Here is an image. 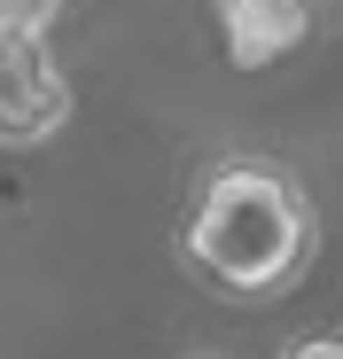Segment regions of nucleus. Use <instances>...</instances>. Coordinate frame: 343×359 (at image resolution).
Listing matches in <instances>:
<instances>
[{
	"mask_svg": "<svg viewBox=\"0 0 343 359\" xmlns=\"http://www.w3.org/2000/svg\"><path fill=\"white\" fill-rule=\"evenodd\" d=\"M289 359H343V336H304Z\"/></svg>",
	"mask_w": 343,
	"mask_h": 359,
	"instance_id": "4",
	"label": "nucleus"
},
{
	"mask_svg": "<svg viewBox=\"0 0 343 359\" xmlns=\"http://www.w3.org/2000/svg\"><path fill=\"white\" fill-rule=\"evenodd\" d=\"M71 126V79L39 32H0V149H39Z\"/></svg>",
	"mask_w": 343,
	"mask_h": 359,
	"instance_id": "2",
	"label": "nucleus"
},
{
	"mask_svg": "<svg viewBox=\"0 0 343 359\" xmlns=\"http://www.w3.org/2000/svg\"><path fill=\"white\" fill-rule=\"evenodd\" d=\"M0 32H8V24H0Z\"/></svg>",
	"mask_w": 343,
	"mask_h": 359,
	"instance_id": "5",
	"label": "nucleus"
},
{
	"mask_svg": "<svg viewBox=\"0 0 343 359\" xmlns=\"http://www.w3.org/2000/svg\"><path fill=\"white\" fill-rule=\"evenodd\" d=\"M180 258L234 305H265L312 266V196L273 156H218L195 180Z\"/></svg>",
	"mask_w": 343,
	"mask_h": 359,
	"instance_id": "1",
	"label": "nucleus"
},
{
	"mask_svg": "<svg viewBox=\"0 0 343 359\" xmlns=\"http://www.w3.org/2000/svg\"><path fill=\"white\" fill-rule=\"evenodd\" d=\"M218 32L242 71H265L289 47H304V0H218Z\"/></svg>",
	"mask_w": 343,
	"mask_h": 359,
	"instance_id": "3",
	"label": "nucleus"
}]
</instances>
